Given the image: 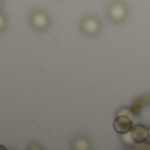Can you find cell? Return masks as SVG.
I'll use <instances>...</instances> for the list:
<instances>
[{"instance_id": "cell-7", "label": "cell", "mask_w": 150, "mask_h": 150, "mask_svg": "<svg viewBox=\"0 0 150 150\" xmlns=\"http://www.w3.org/2000/svg\"><path fill=\"white\" fill-rule=\"evenodd\" d=\"M120 136H121V142L124 144L125 146H128V148H133V146L137 144V141H136L134 137H133L132 132L124 133V134H120Z\"/></svg>"}, {"instance_id": "cell-6", "label": "cell", "mask_w": 150, "mask_h": 150, "mask_svg": "<svg viewBox=\"0 0 150 150\" xmlns=\"http://www.w3.org/2000/svg\"><path fill=\"white\" fill-rule=\"evenodd\" d=\"M73 149H76V150H88V149H91V144H90V141H88L86 137L79 136V137H76L73 141Z\"/></svg>"}, {"instance_id": "cell-9", "label": "cell", "mask_w": 150, "mask_h": 150, "mask_svg": "<svg viewBox=\"0 0 150 150\" xmlns=\"http://www.w3.org/2000/svg\"><path fill=\"white\" fill-rule=\"evenodd\" d=\"M149 138H150V127H149Z\"/></svg>"}, {"instance_id": "cell-4", "label": "cell", "mask_w": 150, "mask_h": 150, "mask_svg": "<svg viewBox=\"0 0 150 150\" xmlns=\"http://www.w3.org/2000/svg\"><path fill=\"white\" fill-rule=\"evenodd\" d=\"M132 128H133L132 120L128 116H124V115L117 116L113 121V129L116 130V133H119V134H124V133L130 132Z\"/></svg>"}, {"instance_id": "cell-3", "label": "cell", "mask_w": 150, "mask_h": 150, "mask_svg": "<svg viewBox=\"0 0 150 150\" xmlns=\"http://www.w3.org/2000/svg\"><path fill=\"white\" fill-rule=\"evenodd\" d=\"M49 24H50L49 16H47V13L45 11L37 9L30 15V25L36 30H45V29H47Z\"/></svg>"}, {"instance_id": "cell-5", "label": "cell", "mask_w": 150, "mask_h": 150, "mask_svg": "<svg viewBox=\"0 0 150 150\" xmlns=\"http://www.w3.org/2000/svg\"><path fill=\"white\" fill-rule=\"evenodd\" d=\"M130 132H132L133 137H134V140L137 141V142H145L149 137V129L146 127H144V125H141V124L134 125Z\"/></svg>"}, {"instance_id": "cell-1", "label": "cell", "mask_w": 150, "mask_h": 150, "mask_svg": "<svg viewBox=\"0 0 150 150\" xmlns=\"http://www.w3.org/2000/svg\"><path fill=\"white\" fill-rule=\"evenodd\" d=\"M128 16V8L120 0L112 1L108 7V17L113 23H122Z\"/></svg>"}, {"instance_id": "cell-8", "label": "cell", "mask_w": 150, "mask_h": 150, "mask_svg": "<svg viewBox=\"0 0 150 150\" xmlns=\"http://www.w3.org/2000/svg\"><path fill=\"white\" fill-rule=\"evenodd\" d=\"M5 28V17H4V15H0V29H4Z\"/></svg>"}, {"instance_id": "cell-2", "label": "cell", "mask_w": 150, "mask_h": 150, "mask_svg": "<svg viewBox=\"0 0 150 150\" xmlns=\"http://www.w3.org/2000/svg\"><path fill=\"white\" fill-rule=\"evenodd\" d=\"M101 29V23L96 16H88L84 17L80 23V30L86 34V36H96Z\"/></svg>"}]
</instances>
